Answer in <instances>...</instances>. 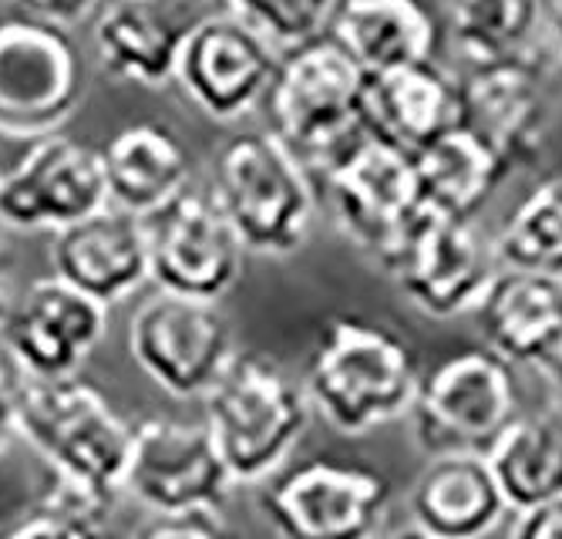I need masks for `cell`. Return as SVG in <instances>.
<instances>
[{
	"instance_id": "obj_14",
	"label": "cell",
	"mask_w": 562,
	"mask_h": 539,
	"mask_svg": "<svg viewBox=\"0 0 562 539\" xmlns=\"http://www.w3.org/2000/svg\"><path fill=\"white\" fill-rule=\"evenodd\" d=\"M109 330V311L55 273L31 280L0 307V351L27 381L78 378Z\"/></svg>"
},
{
	"instance_id": "obj_7",
	"label": "cell",
	"mask_w": 562,
	"mask_h": 539,
	"mask_svg": "<svg viewBox=\"0 0 562 539\" xmlns=\"http://www.w3.org/2000/svg\"><path fill=\"white\" fill-rule=\"evenodd\" d=\"M519 415L513 364L488 348L448 355L431 371H422L412 408L415 438L428 459L488 456Z\"/></svg>"
},
{
	"instance_id": "obj_5",
	"label": "cell",
	"mask_w": 562,
	"mask_h": 539,
	"mask_svg": "<svg viewBox=\"0 0 562 539\" xmlns=\"http://www.w3.org/2000/svg\"><path fill=\"white\" fill-rule=\"evenodd\" d=\"M213 200L246 254L293 257L314 233L317 182L270 132H243L223 142L213 166Z\"/></svg>"
},
{
	"instance_id": "obj_37",
	"label": "cell",
	"mask_w": 562,
	"mask_h": 539,
	"mask_svg": "<svg viewBox=\"0 0 562 539\" xmlns=\"http://www.w3.org/2000/svg\"><path fill=\"white\" fill-rule=\"evenodd\" d=\"M8 277H11V260H8L4 229H0V307H4V297H8Z\"/></svg>"
},
{
	"instance_id": "obj_11",
	"label": "cell",
	"mask_w": 562,
	"mask_h": 539,
	"mask_svg": "<svg viewBox=\"0 0 562 539\" xmlns=\"http://www.w3.org/2000/svg\"><path fill=\"white\" fill-rule=\"evenodd\" d=\"M233 489L236 482L202 418H142L135 425L122 496L151 516H223Z\"/></svg>"
},
{
	"instance_id": "obj_30",
	"label": "cell",
	"mask_w": 562,
	"mask_h": 539,
	"mask_svg": "<svg viewBox=\"0 0 562 539\" xmlns=\"http://www.w3.org/2000/svg\"><path fill=\"white\" fill-rule=\"evenodd\" d=\"M0 539H109L98 516L44 493L27 513H21Z\"/></svg>"
},
{
	"instance_id": "obj_19",
	"label": "cell",
	"mask_w": 562,
	"mask_h": 539,
	"mask_svg": "<svg viewBox=\"0 0 562 539\" xmlns=\"http://www.w3.org/2000/svg\"><path fill=\"white\" fill-rule=\"evenodd\" d=\"M50 273L105 311L132 301L151 283L145 220L109 203L55 233Z\"/></svg>"
},
{
	"instance_id": "obj_17",
	"label": "cell",
	"mask_w": 562,
	"mask_h": 539,
	"mask_svg": "<svg viewBox=\"0 0 562 539\" xmlns=\"http://www.w3.org/2000/svg\"><path fill=\"white\" fill-rule=\"evenodd\" d=\"M277 65L280 47L226 11L192 31L172 81L206 119L236 122L267 102Z\"/></svg>"
},
{
	"instance_id": "obj_21",
	"label": "cell",
	"mask_w": 562,
	"mask_h": 539,
	"mask_svg": "<svg viewBox=\"0 0 562 539\" xmlns=\"http://www.w3.org/2000/svg\"><path fill=\"white\" fill-rule=\"evenodd\" d=\"M475 321L485 348L505 364L546 371L562 355V280L498 270Z\"/></svg>"
},
{
	"instance_id": "obj_33",
	"label": "cell",
	"mask_w": 562,
	"mask_h": 539,
	"mask_svg": "<svg viewBox=\"0 0 562 539\" xmlns=\"http://www.w3.org/2000/svg\"><path fill=\"white\" fill-rule=\"evenodd\" d=\"M21 388H24V374L14 368V361L4 351H0V456H4L18 438Z\"/></svg>"
},
{
	"instance_id": "obj_2",
	"label": "cell",
	"mask_w": 562,
	"mask_h": 539,
	"mask_svg": "<svg viewBox=\"0 0 562 539\" xmlns=\"http://www.w3.org/2000/svg\"><path fill=\"white\" fill-rule=\"evenodd\" d=\"M314 415L344 435H364L412 415L422 364L404 340L364 317H334L300 378Z\"/></svg>"
},
{
	"instance_id": "obj_16",
	"label": "cell",
	"mask_w": 562,
	"mask_h": 539,
	"mask_svg": "<svg viewBox=\"0 0 562 539\" xmlns=\"http://www.w3.org/2000/svg\"><path fill=\"white\" fill-rule=\"evenodd\" d=\"M465 128L475 132L508 172L536 169L549 149L555 98L552 71L539 55L479 65L462 75Z\"/></svg>"
},
{
	"instance_id": "obj_20",
	"label": "cell",
	"mask_w": 562,
	"mask_h": 539,
	"mask_svg": "<svg viewBox=\"0 0 562 539\" xmlns=\"http://www.w3.org/2000/svg\"><path fill=\"white\" fill-rule=\"evenodd\" d=\"M462 78L438 58L368 75L364 128L391 149L415 159L431 142L462 128Z\"/></svg>"
},
{
	"instance_id": "obj_15",
	"label": "cell",
	"mask_w": 562,
	"mask_h": 539,
	"mask_svg": "<svg viewBox=\"0 0 562 539\" xmlns=\"http://www.w3.org/2000/svg\"><path fill=\"white\" fill-rule=\"evenodd\" d=\"M498 270L495 243L475 220L425 213L387 277L418 314L448 321L475 314Z\"/></svg>"
},
{
	"instance_id": "obj_18",
	"label": "cell",
	"mask_w": 562,
	"mask_h": 539,
	"mask_svg": "<svg viewBox=\"0 0 562 539\" xmlns=\"http://www.w3.org/2000/svg\"><path fill=\"white\" fill-rule=\"evenodd\" d=\"M226 0H109L91 27V44L105 75L138 88H166L192 31Z\"/></svg>"
},
{
	"instance_id": "obj_3",
	"label": "cell",
	"mask_w": 562,
	"mask_h": 539,
	"mask_svg": "<svg viewBox=\"0 0 562 539\" xmlns=\"http://www.w3.org/2000/svg\"><path fill=\"white\" fill-rule=\"evenodd\" d=\"M368 75L327 34L280 52L273 85L267 91L270 135H277L314 179L330 169L364 128Z\"/></svg>"
},
{
	"instance_id": "obj_10",
	"label": "cell",
	"mask_w": 562,
	"mask_h": 539,
	"mask_svg": "<svg viewBox=\"0 0 562 539\" xmlns=\"http://www.w3.org/2000/svg\"><path fill=\"white\" fill-rule=\"evenodd\" d=\"M85 94V61L71 31L14 18L0 24V135L61 132Z\"/></svg>"
},
{
	"instance_id": "obj_27",
	"label": "cell",
	"mask_w": 562,
	"mask_h": 539,
	"mask_svg": "<svg viewBox=\"0 0 562 539\" xmlns=\"http://www.w3.org/2000/svg\"><path fill=\"white\" fill-rule=\"evenodd\" d=\"M445 31L469 68L529 55L539 47L546 0H441Z\"/></svg>"
},
{
	"instance_id": "obj_6",
	"label": "cell",
	"mask_w": 562,
	"mask_h": 539,
	"mask_svg": "<svg viewBox=\"0 0 562 539\" xmlns=\"http://www.w3.org/2000/svg\"><path fill=\"white\" fill-rule=\"evenodd\" d=\"M314 182L337 233L387 273L425 216L415 159L364 135Z\"/></svg>"
},
{
	"instance_id": "obj_13",
	"label": "cell",
	"mask_w": 562,
	"mask_h": 539,
	"mask_svg": "<svg viewBox=\"0 0 562 539\" xmlns=\"http://www.w3.org/2000/svg\"><path fill=\"white\" fill-rule=\"evenodd\" d=\"M151 287L176 297L223 304L239 283L246 250L210 189L189 186L145 220Z\"/></svg>"
},
{
	"instance_id": "obj_28",
	"label": "cell",
	"mask_w": 562,
	"mask_h": 539,
	"mask_svg": "<svg viewBox=\"0 0 562 539\" xmlns=\"http://www.w3.org/2000/svg\"><path fill=\"white\" fill-rule=\"evenodd\" d=\"M492 243L502 270L562 280V172L539 179Z\"/></svg>"
},
{
	"instance_id": "obj_9",
	"label": "cell",
	"mask_w": 562,
	"mask_h": 539,
	"mask_svg": "<svg viewBox=\"0 0 562 539\" xmlns=\"http://www.w3.org/2000/svg\"><path fill=\"white\" fill-rule=\"evenodd\" d=\"M391 482L361 462H290L260 485V513L280 539H381Z\"/></svg>"
},
{
	"instance_id": "obj_22",
	"label": "cell",
	"mask_w": 562,
	"mask_h": 539,
	"mask_svg": "<svg viewBox=\"0 0 562 539\" xmlns=\"http://www.w3.org/2000/svg\"><path fill=\"white\" fill-rule=\"evenodd\" d=\"M407 513L435 539H485L513 509L485 456H431L407 493Z\"/></svg>"
},
{
	"instance_id": "obj_24",
	"label": "cell",
	"mask_w": 562,
	"mask_h": 539,
	"mask_svg": "<svg viewBox=\"0 0 562 539\" xmlns=\"http://www.w3.org/2000/svg\"><path fill=\"white\" fill-rule=\"evenodd\" d=\"M364 75L435 58L438 21L428 0H334L327 31Z\"/></svg>"
},
{
	"instance_id": "obj_39",
	"label": "cell",
	"mask_w": 562,
	"mask_h": 539,
	"mask_svg": "<svg viewBox=\"0 0 562 539\" xmlns=\"http://www.w3.org/2000/svg\"><path fill=\"white\" fill-rule=\"evenodd\" d=\"M0 169H4V166H0Z\"/></svg>"
},
{
	"instance_id": "obj_26",
	"label": "cell",
	"mask_w": 562,
	"mask_h": 539,
	"mask_svg": "<svg viewBox=\"0 0 562 539\" xmlns=\"http://www.w3.org/2000/svg\"><path fill=\"white\" fill-rule=\"evenodd\" d=\"M485 459L513 513L562 499V412H522Z\"/></svg>"
},
{
	"instance_id": "obj_35",
	"label": "cell",
	"mask_w": 562,
	"mask_h": 539,
	"mask_svg": "<svg viewBox=\"0 0 562 539\" xmlns=\"http://www.w3.org/2000/svg\"><path fill=\"white\" fill-rule=\"evenodd\" d=\"M546 27H549L552 44L562 58V0H546Z\"/></svg>"
},
{
	"instance_id": "obj_38",
	"label": "cell",
	"mask_w": 562,
	"mask_h": 539,
	"mask_svg": "<svg viewBox=\"0 0 562 539\" xmlns=\"http://www.w3.org/2000/svg\"><path fill=\"white\" fill-rule=\"evenodd\" d=\"M381 539H435V536L422 532L418 526H404V529H394V532H387V536H381Z\"/></svg>"
},
{
	"instance_id": "obj_36",
	"label": "cell",
	"mask_w": 562,
	"mask_h": 539,
	"mask_svg": "<svg viewBox=\"0 0 562 539\" xmlns=\"http://www.w3.org/2000/svg\"><path fill=\"white\" fill-rule=\"evenodd\" d=\"M546 374V381H549V388H552V398H555V408L562 412V355L542 371Z\"/></svg>"
},
{
	"instance_id": "obj_4",
	"label": "cell",
	"mask_w": 562,
	"mask_h": 539,
	"mask_svg": "<svg viewBox=\"0 0 562 539\" xmlns=\"http://www.w3.org/2000/svg\"><path fill=\"white\" fill-rule=\"evenodd\" d=\"M202 422L236 485H263L290 465L314 408L300 378L267 355H236L202 398Z\"/></svg>"
},
{
	"instance_id": "obj_31",
	"label": "cell",
	"mask_w": 562,
	"mask_h": 539,
	"mask_svg": "<svg viewBox=\"0 0 562 539\" xmlns=\"http://www.w3.org/2000/svg\"><path fill=\"white\" fill-rule=\"evenodd\" d=\"M135 539H236L223 516L189 513V516H156L135 532Z\"/></svg>"
},
{
	"instance_id": "obj_29",
	"label": "cell",
	"mask_w": 562,
	"mask_h": 539,
	"mask_svg": "<svg viewBox=\"0 0 562 539\" xmlns=\"http://www.w3.org/2000/svg\"><path fill=\"white\" fill-rule=\"evenodd\" d=\"M229 11L260 31L280 52L327 31L334 0H226Z\"/></svg>"
},
{
	"instance_id": "obj_1",
	"label": "cell",
	"mask_w": 562,
	"mask_h": 539,
	"mask_svg": "<svg viewBox=\"0 0 562 539\" xmlns=\"http://www.w3.org/2000/svg\"><path fill=\"white\" fill-rule=\"evenodd\" d=\"M135 425L81 378L27 381L18 405V438L37 452L58 496L105 523L122 499Z\"/></svg>"
},
{
	"instance_id": "obj_12",
	"label": "cell",
	"mask_w": 562,
	"mask_h": 539,
	"mask_svg": "<svg viewBox=\"0 0 562 539\" xmlns=\"http://www.w3.org/2000/svg\"><path fill=\"white\" fill-rule=\"evenodd\" d=\"M105 206L101 153L71 135L34 138L14 166L0 169V229L55 236Z\"/></svg>"
},
{
	"instance_id": "obj_34",
	"label": "cell",
	"mask_w": 562,
	"mask_h": 539,
	"mask_svg": "<svg viewBox=\"0 0 562 539\" xmlns=\"http://www.w3.org/2000/svg\"><path fill=\"white\" fill-rule=\"evenodd\" d=\"M508 539H562V499L516 513Z\"/></svg>"
},
{
	"instance_id": "obj_25",
	"label": "cell",
	"mask_w": 562,
	"mask_h": 539,
	"mask_svg": "<svg viewBox=\"0 0 562 539\" xmlns=\"http://www.w3.org/2000/svg\"><path fill=\"white\" fill-rule=\"evenodd\" d=\"M415 176L425 213L475 220L513 172L475 132L462 125L415 156Z\"/></svg>"
},
{
	"instance_id": "obj_32",
	"label": "cell",
	"mask_w": 562,
	"mask_h": 539,
	"mask_svg": "<svg viewBox=\"0 0 562 539\" xmlns=\"http://www.w3.org/2000/svg\"><path fill=\"white\" fill-rule=\"evenodd\" d=\"M11 4L21 8L24 18H31V21L71 31V27L85 24L101 8V0H11Z\"/></svg>"
},
{
	"instance_id": "obj_8",
	"label": "cell",
	"mask_w": 562,
	"mask_h": 539,
	"mask_svg": "<svg viewBox=\"0 0 562 539\" xmlns=\"http://www.w3.org/2000/svg\"><path fill=\"white\" fill-rule=\"evenodd\" d=\"M125 348L135 368L179 402L206 398L239 355L223 304L176 297L166 290H151L135 304Z\"/></svg>"
},
{
	"instance_id": "obj_23",
	"label": "cell",
	"mask_w": 562,
	"mask_h": 539,
	"mask_svg": "<svg viewBox=\"0 0 562 539\" xmlns=\"http://www.w3.org/2000/svg\"><path fill=\"white\" fill-rule=\"evenodd\" d=\"M109 203L148 220L192 186L186 142L162 122H135L101 145Z\"/></svg>"
}]
</instances>
